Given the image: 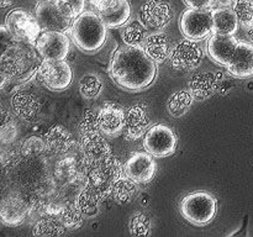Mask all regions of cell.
<instances>
[{"label":"cell","mask_w":253,"mask_h":237,"mask_svg":"<svg viewBox=\"0 0 253 237\" xmlns=\"http://www.w3.org/2000/svg\"><path fill=\"white\" fill-rule=\"evenodd\" d=\"M110 76L119 86L127 90H143L157 76V63L152 61L141 44L119 47L110 63Z\"/></svg>","instance_id":"obj_1"},{"label":"cell","mask_w":253,"mask_h":237,"mask_svg":"<svg viewBox=\"0 0 253 237\" xmlns=\"http://www.w3.org/2000/svg\"><path fill=\"white\" fill-rule=\"evenodd\" d=\"M41 61V56L34 44L16 42L0 59V67L4 69L10 81L25 83L37 73Z\"/></svg>","instance_id":"obj_2"},{"label":"cell","mask_w":253,"mask_h":237,"mask_svg":"<svg viewBox=\"0 0 253 237\" xmlns=\"http://www.w3.org/2000/svg\"><path fill=\"white\" fill-rule=\"evenodd\" d=\"M71 37L76 47L85 53H94L105 44L106 26L96 12L84 11L72 21Z\"/></svg>","instance_id":"obj_3"},{"label":"cell","mask_w":253,"mask_h":237,"mask_svg":"<svg viewBox=\"0 0 253 237\" xmlns=\"http://www.w3.org/2000/svg\"><path fill=\"white\" fill-rule=\"evenodd\" d=\"M216 211V199L208 192L190 193L180 201L183 217L195 226H205L211 222Z\"/></svg>","instance_id":"obj_4"},{"label":"cell","mask_w":253,"mask_h":237,"mask_svg":"<svg viewBox=\"0 0 253 237\" xmlns=\"http://www.w3.org/2000/svg\"><path fill=\"white\" fill-rule=\"evenodd\" d=\"M124 174V165L120 160L110 156L108 159L86 172V185L105 199L111 195L114 183Z\"/></svg>","instance_id":"obj_5"},{"label":"cell","mask_w":253,"mask_h":237,"mask_svg":"<svg viewBox=\"0 0 253 237\" xmlns=\"http://www.w3.org/2000/svg\"><path fill=\"white\" fill-rule=\"evenodd\" d=\"M5 26L16 42L36 44L41 35V27L36 16L24 9H14L5 17Z\"/></svg>","instance_id":"obj_6"},{"label":"cell","mask_w":253,"mask_h":237,"mask_svg":"<svg viewBox=\"0 0 253 237\" xmlns=\"http://www.w3.org/2000/svg\"><path fill=\"white\" fill-rule=\"evenodd\" d=\"M40 81L52 91H62L73 80V72L64 59H42L37 71Z\"/></svg>","instance_id":"obj_7"},{"label":"cell","mask_w":253,"mask_h":237,"mask_svg":"<svg viewBox=\"0 0 253 237\" xmlns=\"http://www.w3.org/2000/svg\"><path fill=\"white\" fill-rule=\"evenodd\" d=\"M180 31L185 39L200 41L212 34V11L209 9H189L180 17Z\"/></svg>","instance_id":"obj_8"},{"label":"cell","mask_w":253,"mask_h":237,"mask_svg":"<svg viewBox=\"0 0 253 237\" xmlns=\"http://www.w3.org/2000/svg\"><path fill=\"white\" fill-rule=\"evenodd\" d=\"M177 145L175 133L163 123L150 127L143 136V148L153 157L163 158L170 156L177 150Z\"/></svg>","instance_id":"obj_9"},{"label":"cell","mask_w":253,"mask_h":237,"mask_svg":"<svg viewBox=\"0 0 253 237\" xmlns=\"http://www.w3.org/2000/svg\"><path fill=\"white\" fill-rule=\"evenodd\" d=\"M35 47L42 59H66L71 42L64 32L43 31L37 39Z\"/></svg>","instance_id":"obj_10"},{"label":"cell","mask_w":253,"mask_h":237,"mask_svg":"<svg viewBox=\"0 0 253 237\" xmlns=\"http://www.w3.org/2000/svg\"><path fill=\"white\" fill-rule=\"evenodd\" d=\"M35 16L42 31L64 32L71 27L73 21L59 11L54 0H41L36 5Z\"/></svg>","instance_id":"obj_11"},{"label":"cell","mask_w":253,"mask_h":237,"mask_svg":"<svg viewBox=\"0 0 253 237\" xmlns=\"http://www.w3.org/2000/svg\"><path fill=\"white\" fill-rule=\"evenodd\" d=\"M204 57L203 47L194 40L184 39L178 42L170 52V63L175 69L197 68Z\"/></svg>","instance_id":"obj_12"},{"label":"cell","mask_w":253,"mask_h":237,"mask_svg":"<svg viewBox=\"0 0 253 237\" xmlns=\"http://www.w3.org/2000/svg\"><path fill=\"white\" fill-rule=\"evenodd\" d=\"M82 152V162L85 172L90 168L100 164L111 156V147L108 141L101 135L81 138L79 143Z\"/></svg>","instance_id":"obj_13"},{"label":"cell","mask_w":253,"mask_h":237,"mask_svg":"<svg viewBox=\"0 0 253 237\" xmlns=\"http://www.w3.org/2000/svg\"><path fill=\"white\" fill-rule=\"evenodd\" d=\"M95 5L98 15L109 29L124 26L130 20L131 5L128 0H99Z\"/></svg>","instance_id":"obj_14"},{"label":"cell","mask_w":253,"mask_h":237,"mask_svg":"<svg viewBox=\"0 0 253 237\" xmlns=\"http://www.w3.org/2000/svg\"><path fill=\"white\" fill-rule=\"evenodd\" d=\"M124 173L137 184L148 183L156 174V160L148 152H136L124 165Z\"/></svg>","instance_id":"obj_15"},{"label":"cell","mask_w":253,"mask_h":237,"mask_svg":"<svg viewBox=\"0 0 253 237\" xmlns=\"http://www.w3.org/2000/svg\"><path fill=\"white\" fill-rule=\"evenodd\" d=\"M141 21L146 27L162 30L172 20V7L168 0H146L141 6Z\"/></svg>","instance_id":"obj_16"},{"label":"cell","mask_w":253,"mask_h":237,"mask_svg":"<svg viewBox=\"0 0 253 237\" xmlns=\"http://www.w3.org/2000/svg\"><path fill=\"white\" fill-rule=\"evenodd\" d=\"M227 71L235 78H249L253 76V44L239 41L234 54L227 63Z\"/></svg>","instance_id":"obj_17"},{"label":"cell","mask_w":253,"mask_h":237,"mask_svg":"<svg viewBox=\"0 0 253 237\" xmlns=\"http://www.w3.org/2000/svg\"><path fill=\"white\" fill-rule=\"evenodd\" d=\"M98 123L100 132L109 137H115L121 131H124L125 125V113L120 106L115 104L106 103L99 109Z\"/></svg>","instance_id":"obj_18"},{"label":"cell","mask_w":253,"mask_h":237,"mask_svg":"<svg viewBox=\"0 0 253 237\" xmlns=\"http://www.w3.org/2000/svg\"><path fill=\"white\" fill-rule=\"evenodd\" d=\"M29 205L20 195L11 194L0 201V220L6 226H19L29 215Z\"/></svg>","instance_id":"obj_19"},{"label":"cell","mask_w":253,"mask_h":237,"mask_svg":"<svg viewBox=\"0 0 253 237\" xmlns=\"http://www.w3.org/2000/svg\"><path fill=\"white\" fill-rule=\"evenodd\" d=\"M150 115L143 106L133 105L126 111L124 131L128 140L136 141L142 138L150 128Z\"/></svg>","instance_id":"obj_20"},{"label":"cell","mask_w":253,"mask_h":237,"mask_svg":"<svg viewBox=\"0 0 253 237\" xmlns=\"http://www.w3.org/2000/svg\"><path fill=\"white\" fill-rule=\"evenodd\" d=\"M237 41L234 35L212 34L208 41V53L211 59L221 66H227L236 49Z\"/></svg>","instance_id":"obj_21"},{"label":"cell","mask_w":253,"mask_h":237,"mask_svg":"<svg viewBox=\"0 0 253 237\" xmlns=\"http://www.w3.org/2000/svg\"><path fill=\"white\" fill-rule=\"evenodd\" d=\"M47 151L53 155H66L76 145L73 135L64 126L56 125L48 130L43 137Z\"/></svg>","instance_id":"obj_22"},{"label":"cell","mask_w":253,"mask_h":237,"mask_svg":"<svg viewBox=\"0 0 253 237\" xmlns=\"http://www.w3.org/2000/svg\"><path fill=\"white\" fill-rule=\"evenodd\" d=\"M143 49L155 63H163L172 52L169 37L163 32H156V34L150 35L145 39Z\"/></svg>","instance_id":"obj_23"},{"label":"cell","mask_w":253,"mask_h":237,"mask_svg":"<svg viewBox=\"0 0 253 237\" xmlns=\"http://www.w3.org/2000/svg\"><path fill=\"white\" fill-rule=\"evenodd\" d=\"M11 106L15 114L24 120L34 118L41 109L39 98L35 94L27 91H17L12 96Z\"/></svg>","instance_id":"obj_24"},{"label":"cell","mask_w":253,"mask_h":237,"mask_svg":"<svg viewBox=\"0 0 253 237\" xmlns=\"http://www.w3.org/2000/svg\"><path fill=\"white\" fill-rule=\"evenodd\" d=\"M219 88V77L214 73H198L189 81V90L197 99H207Z\"/></svg>","instance_id":"obj_25"},{"label":"cell","mask_w":253,"mask_h":237,"mask_svg":"<svg viewBox=\"0 0 253 237\" xmlns=\"http://www.w3.org/2000/svg\"><path fill=\"white\" fill-rule=\"evenodd\" d=\"M239 24L236 14L230 7H217L212 10V34L235 35Z\"/></svg>","instance_id":"obj_26"},{"label":"cell","mask_w":253,"mask_h":237,"mask_svg":"<svg viewBox=\"0 0 253 237\" xmlns=\"http://www.w3.org/2000/svg\"><path fill=\"white\" fill-rule=\"evenodd\" d=\"M103 200V198L95 190L85 185V188L77 197L76 204L82 211V214L84 215V217H93L99 212Z\"/></svg>","instance_id":"obj_27"},{"label":"cell","mask_w":253,"mask_h":237,"mask_svg":"<svg viewBox=\"0 0 253 237\" xmlns=\"http://www.w3.org/2000/svg\"><path fill=\"white\" fill-rule=\"evenodd\" d=\"M81 172H85L83 167V162L82 160L79 162L73 156H66V157L61 158L56 163L53 174L54 179L59 180V182H66V180L71 179V178H73L74 175Z\"/></svg>","instance_id":"obj_28"},{"label":"cell","mask_w":253,"mask_h":237,"mask_svg":"<svg viewBox=\"0 0 253 237\" xmlns=\"http://www.w3.org/2000/svg\"><path fill=\"white\" fill-rule=\"evenodd\" d=\"M136 192H137V183L127 175H123L114 183L111 197L119 204H128L133 199Z\"/></svg>","instance_id":"obj_29"},{"label":"cell","mask_w":253,"mask_h":237,"mask_svg":"<svg viewBox=\"0 0 253 237\" xmlns=\"http://www.w3.org/2000/svg\"><path fill=\"white\" fill-rule=\"evenodd\" d=\"M64 230L66 227L61 222V220L57 216H52V215H46L44 217H41L39 221L35 224L34 229H32V234L34 236H63Z\"/></svg>","instance_id":"obj_30"},{"label":"cell","mask_w":253,"mask_h":237,"mask_svg":"<svg viewBox=\"0 0 253 237\" xmlns=\"http://www.w3.org/2000/svg\"><path fill=\"white\" fill-rule=\"evenodd\" d=\"M193 98L190 91L179 90L173 94L167 103L168 113L173 118H182L189 111V109L193 105Z\"/></svg>","instance_id":"obj_31"},{"label":"cell","mask_w":253,"mask_h":237,"mask_svg":"<svg viewBox=\"0 0 253 237\" xmlns=\"http://www.w3.org/2000/svg\"><path fill=\"white\" fill-rule=\"evenodd\" d=\"M59 220L63 224V226L68 230H76L83 225L84 221V215L77 206L76 201H68L61 210L58 214Z\"/></svg>","instance_id":"obj_32"},{"label":"cell","mask_w":253,"mask_h":237,"mask_svg":"<svg viewBox=\"0 0 253 237\" xmlns=\"http://www.w3.org/2000/svg\"><path fill=\"white\" fill-rule=\"evenodd\" d=\"M86 185V173L81 172L74 175L71 179L66 180V184L61 188L59 194L66 199V201H76L79 193L85 188Z\"/></svg>","instance_id":"obj_33"},{"label":"cell","mask_w":253,"mask_h":237,"mask_svg":"<svg viewBox=\"0 0 253 237\" xmlns=\"http://www.w3.org/2000/svg\"><path fill=\"white\" fill-rule=\"evenodd\" d=\"M103 90V81L94 74H86L79 81V91L85 99H95Z\"/></svg>","instance_id":"obj_34"},{"label":"cell","mask_w":253,"mask_h":237,"mask_svg":"<svg viewBox=\"0 0 253 237\" xmlns=\"http://www.w3.org/2000/svg\"><path fill=\"white\" fill-rule=\"evenodd\" d=\"M78 131L79 135H81V138L100 135V128H99L98 123V113L86 110L84 113L83 118H81V122L78 125Z\"/></svg>","instance_id":"obj_35"},{"label":"cell","mask_w":253,"mask_h":237,"mask_svg":"<svg viewBox=\"0 0 253 237\" xmlns=\"http://www.w3.org/2000/svg\"><path fill=\"white\" fill-rule=\"evenodd\" d=\"M232 10L244 27L253 26V0H234Z\"/></svg>","instance_id":"obj_36"},{"label":"cell","mask_w":253,"mask_h":237,"mask_svg":"<svg viewBox=\"0 0 253 237\" xmlns=\"http://www.w3.org/2000/svg\"><path fill=\"white\" fill-rule=\"evenodd\" d=\"M121 36L125 44H130V46L141 44V42L145 41V27L137 21L131 22L123 30Z\"/></svg>","instance_id":"obj_37"},{"label":"cell","mask_w":253,"mask_h":237,"mask_svg":"<svg viewBox=\"0 0 253 237\" xmlns=\"http://www.w3.org/2000/svg\"><path fill=\"white\" fill-rule=\"evenodd\" d=\"M59 11L68 19L74 20L85 9V0H54Z\"/></svg>","instance_id":"obj_38"},{"label":"cell","mask_w":253,"mask_h":237,"mask_svg":"<svg viewBox=\"0 0 253 237\" xmlns=\"http://www.w3.org/2000/svg\"><path fill=\"white\" fill-rule=\"evenodd\" d=\"M130 232L132 236H150L151 222L143 214H135L130 220Z\"/></svg>","instance_id":"obj_39"},{"label":"cell","mask_w":253,"mask_h":237,"mask_svg":"<svg viewBox=\"0 0 253 237\" xmlns=\"http://www.w3.org/2000/svg\"><path fill=\"white\" fill-rule=\"evenodd\" d=\"M22 155L24 156H40L47 151L46 142L42 138L37 137V136H32L29 137L22 145Z\"/></svg>","instance_id":"obj_40"},{"label":"cell","mask_w":253,"mask_h":237,"mask_svg":"<svg viewBox=\"0 0 253 237\" xmlns=\"http://www.w3.org/2000/svg\"><path fill=\"white\" fill-rule=\"evenodd\" d=\"M16 43L12 35L5 25H0V59L11 49V47Z\"/></svg>","instance_id":"obj_41"},{"label":"cell","mask_w":253,"mask_h":237,"mask_svg":"<svg viewBox=\"0 0 253 237\" xmlns=\"http://www.w3.org/2000/svg\"><path fill=\"white\" fill-rule=\"evenodd\" d=\"M187 6L193 9H210L214 5L215 0H183Z\"/></svg>","instance_id":"obj_42"},{"label":"cell","mask_w":253,"mask_h":237,"mask_svg":"<svg viewBox=\"0 0 253 237\" xmlns=\"http://www.w3.org/2000/svg\"><path fill=\"white\" fill-rule=\"evenodd\" d=\"M10 122H11V116L7 113L6 109H4L0 105V131H1L5 126L9 125Z\"/></svg>","instance_id":"obj_43"},{"label":"cell","mask_w":253,"mask_h":237,"mask_svg":"<svg viewBox=\"0 0 253 237\" xmlns=\"http://www.w3.org/2000/svg\"><path fill=\"white\" fill-rule=\"evenodd\" d=\"M9 81H10L9 77L6 76V73L4 72V69L0 67V90H1V89L4 88L7 83H9Z\"/></svg>","instance_id":"obj_44"},{"label":"cell","mask_w":253,"mask_h":237,"mask_svg":"<svg viewBox=\"0 0 253 237\" xmlns=\"http://www.w3.org/2000/svg\"><path fill=\"white\" fill-rule=\"evenodd\" d=\"M215 2H217L221 7H229L230 5H232L234 0H215Z\"/></svg>","instance_id":"obj_45"},{"label":"cell","mask_w":253,"mask_h":237,"mask_svg":"<svg viewBox=\"0 0 253 237\" xmlns=\"http://www.w3.org/2000/svg\"><path fill=\"white\" fill-rule=\"evenodd\" d=\"M249 39H250V41H251V43L253 44V26H251L249 29Z\"/></svg>","instance_id":"obj_46"},{"label":"cell","mask_w":253,"mask_h":237,"mask_svg":"<svg viewBox=\"0 0 253 237\" xmlns=\"http://www.w3.org/2000/svg\"><path fill=\"white\" fill-rule=\"evenodd\" d=\"M10 4V0H0V9Z\"/></svg>","instance_id":"obj_47"},{"label":"cell","mask_w":253,"mask_h":237,"mask_svg":"<svg viewBox=\"0 0 253 237\" xmlns=\"http://www.w3.org/2000/svg\"><path fill=\"white\" fill-rule=\"evenodd\" d=\"M90 1H91V2H95V4H96V2H98L99 0H90Z\"/></svg>","instance_id":"obj_48"}]
</instances>
